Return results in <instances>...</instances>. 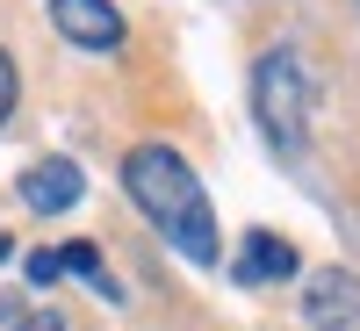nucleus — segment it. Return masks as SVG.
<instances>
[{
	"instance_id": "7ed1b4c3",
	"label": "nucleus",
	"mask_w": 360,
	"mask_h": 331,
	"mask_svg": "<svg viewBox=\"0 0 360 331\" xmlns=\"http://www.w3.org/2000/svg\"><path fill=\"white\" fill-rule=\"evenodd\" d=\"M303 317H310V331H360V281L346 266H317L310 295H303Z\"/></svg>"
},
{
	"instance_id": "1a4fd4ad",
	"label": "nucleus",
	"mask_w": 360,
	"mask_h": 331,
	"mask_svg": "<svg viewBox=\"0 0 360 331\" xmlns=\"http://www.w3.org/2000/svg\"><path fill=\"white\" fill-rule=\"evenodd\" d=\"M15 101H22V72H15V58L0 51V123L15 115Z\"/></svg>"
},
{
	"instance_id": "6e6552de",
	"label": "nucleus",
	"mask_w": 360,
	"mask_h": 331,
	"mask_svg": "<svg viewBox=\"0 0 360 331\" xmlns=\"http://www.w3.org/2000/svg\"><path fill=\"white\" fill-rule=\"evenodd\" d=\"M22 281H29V288H58V252H51V245L29 252V259H22Z\"/></svg>"
},
{
	"instance_id": "39448f33",
	"label": "nucleus",
	"mask_w": 360,
	"mask_h": 331,
	"mask_svg": "<svg viewBox=\"0 0 360 331\" xmlns=\"http://www.w3.org/2000/svg\"><path fill=\"white\" fill-rule=\"evenodd\" d=\"M295 245L288 238H274V231H245V245H238V259H231V281L238 288H266V281H295Z\"/></svg>"
},
{
	"instance_id": "423d86ee",
	"label": "nucleus",
	"mask_w": 360,
	"mask_h": 331,
	"mask_svg": "<svg viewBox=\"0 0 360 331\" xmlns=\"http://www.w3.org/2000/svg\"><path fill=\"white\" fill-rule=\"evenodd\" d=\"M79 195H86V173L72 159H37L22 173V202L37 216H65V209H79Z\"/></svg>"
},
{
	"instance_id": "9d476101",
	"label": "nucleus",
	"mask_w": 360,
	"mask_h": 331,
	"mask_svg": "<svg viewBox=\"0 0 360 331\" xmlns=\"http://www.w3.org/2000/svg\"><path fill=\"white\" fill-rule=\"evenodd\" d=\"M15 331H65V317H58V310H29Z\"/></svg>"
},
{
	"instance_id": "f257e3e1",
	"label": "nucleus",
	"mask_w": 360,
	"mask_h": 331,
	"mask_svg": "<svg viewBox=\"0 0 360 331\" xmlns=\"http://www.w3.org/2000/svg\"><path fill=\"white\" fill-rule=\"evenodd\" d=\"M123 195L137 202V216L152 223L166 245L188 259V266H217L224 259V238H217V209H209L195 166L173 152V144H130L123 152Z\"/></svg>"
},
{
	"instance_id": "0eeeda50",
	"label": "nucleus",
	"mask_w": 360,
	"mask_h": 331,
	"mask_svg": "<svg viewBox=\"0 0 360 331\" xmlns=\"http://www.w3.org/2000/svg\"><path fill=\"white\" fill-rule=\"evenodd\" d=\"M65 274H79L86 288L101 295V303H123V288H115V274H108V259L94 252V238H72V245L58 252V281H65Z\"/></svg>"
},
{
	"instance_id": "9b49d317",
	"label": "nucleus",
	"mask_w": 360,
	"mask_h": 331,
	"mask_svg": "<svg viewBox=\"0 0 360 331\" xmlns=\"http://www.w3.org/2000/svg\"><path fill=\"white\" fill-rule=\"evenodd\" d=\"M8 259H15V238H8V231H0V266H8Z\"/></svg>"
},
{
	"instance_id": "f03ea898",
	"label": "nucleus",
	"mask_w": 360,
	"mask_h": 331,
	"mask_svg": "<svg viewBox=\"0 0 360 331\" xmlns=\"http://www.w3.org/2000/svg\"><path fill=\"white\" fill-rule=\"evenodd\" d=\"M252 115H259V137L274 144L288 166H303V152H310V65L288 44L259 51V65H252Z\"/></svg>"
},
{
	"instance_id": "20e7f679",
	"label": "nucleus",
	"mask_w": 360,
	"mask_h": 331,
	"mask_svg": "<svg viewBox=\"0 0 360 331\" xmlns=\"http://www.w3.org/2000/svg\"><path fill=\"white\" fill-rule=\"evenodd\" d=\"M51 22L72 51H115L123 44V15L108 0H51Z\"/></svg>"
}]
</instances>
